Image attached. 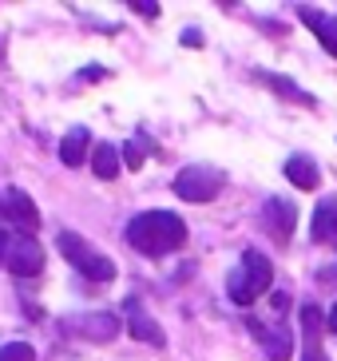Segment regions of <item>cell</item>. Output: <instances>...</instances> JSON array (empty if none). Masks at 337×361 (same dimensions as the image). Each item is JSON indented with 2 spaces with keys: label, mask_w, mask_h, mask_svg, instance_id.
<instances>
[{
  "label": "cell",
  "mask_w": 337,
  "mask_h": 361,
  "mask_svg": "<svg viewBox=\"0 0 337 361\" xmlns=\"http://www.w3.org/2000/svg\"><path fill=\"white\" fill-rule=\"evenodd\" d=\"M127 246L147 258H167L187 246V223L175 211H143L127 223Z\"/></svg>",
  "instance_id": "cell-1"
},
{
  "label": "cell",
  "mask_w": 337,
  "mask_h": 361,
  "mask_svg": "<svg viewBox=\"0 0 337 361\" xmlns=\"http://www.w3.org/2000/svg\"><path fill=\"white\" fill-rule=\"evenodd\" d=\"M270 282H274V262L262 255V250H243L238 266L226 274V298L234 306H254L262 294H270Z\"/></svg>",
  "instance_id": "cell-2"
},
{
  "label": "cell",
  "mask_w": 337,
  "mask_h": 361,
  "mask_svg": "<svg viewBox=\"0 0 337 361\" xmlns=\"http://www.w3.org/2000/svg\"><path fill=\"white\" fill-rule=\"evenodd\" d=\"M56 246H60V255L72 262V270H80V274L92 278V282H111V278H116V262H111L99 246L87 243L84 234L63 231L60 238H56Z\"/></svg>",
  "instance_id": "cell-3"
},
{
  "label": "cell",
  "mask_w": 337,
  "mask_h": 361,
  "mask_svg": "<svg viewBox=\"0 0 337 361\" xmlns=\"http://www.w3.org/2000/svg\"><path fill=\"white\" fill-rule=\"evenodd\" d=\"M0 266L16 278H36L44 270V246L36 243V234L0 231Z\"/></svg>",
  "instance_id": "cell-4"
},
{
  "label": "cell",
  "mask_w": 337,
  "mask_h": 361,
  "mask_svg": "<svg viewBox=\"0 0 337 361\" xmlns=\"http://www.w3.org/2000/svg\"><path fill=\"white\" fill-rule=\"evenodd\" d=\"M226 187V175L219 167H207V163H190L175 175V195L187 202H214Z\"/></svg>",
  "instance_id": "cell-5"
},
{
  "label": "cell",
  "mask_w": 337,
  "mask_h": 361,
  "mask_svg": "<svg viewBox=\"0 0 337 361\" xmlns=\"http://www.w3.org/2000/svg\"><path fill=\"white\" fill-rule=\"evenodd\" d=\"M262 226H266V234H270L278 246H286L290 238H294L298 207L290 199H282V195H270V199L262 202Z\"/></svg>",
  "instance_id": "cell-6"
},
{
  "label": "cell",
  "mask_w": 337,
  "mask_h": 361,
  "mask_svg": "<svg viewBox=\"0 0 337 361\" xmlns=\"http://www.w3.org/2000/svg\"><path fill=\"white\" fill-rule=\"evenodd\" d=\"M0 219L12 223L20 234H36V231H40V211H36V202L28 199V191H20V187L4 191V199H0Z\"/></svg>",
  "instance_id": "cell-7"
},
{
  "label": "cell",
  "mask_w": 337,
  "mask_h": 361,
  "mask_svg": "<svg viewBox=\"0 0 337 361\" xmlns=\"http://www.w3.org/2000/svg\"><path fill=\"white\" fill-rule=\"evenodd\" d=\"M302 361H329L326 357V345H321V310L314 306V302H306L302 306Z\"/></svg>",
  "instance_id": "cell-8"
},
{
  "label": "cell",
  "mask_w": 337,
  "mask_h": 361,
  "mask_svg": "<svg viewBox=\"0 0 337 361\" xmlns=\"http://www.w3.org/2000/svg\"><path fill=\"white\" fill-rule=\"evenodd\" d=\"M246 326H250V334H254V338H258V341L266 345L270 361H290V353H294V338H290V329H286V326L270 329L266 322H258V318H250Z\"/></svg>",
  "instance_id": "cell-9"
},
{
  "label": "cell",
  "mask_w": 337,
  "mask_h": 361,
  "mask_svg": "<svg viewBox=\"0 0 337 361\" xmlns=\"http://www.w3.org/2000/svg\"><path fill=\"white\" fill-rule=\"evenodd\" d=\"M298 20L306 24L310 32L321 40V48H326V52L337 60V16H329V12H317V8H310V4H302V8H298Z\"/></svg>",
  "instance_id": "cell-10"
},
{
  "label": "cell",
  "mask_w": 337,
  "mask_h": 361,
  "mask_svg": "<svg viewBox=\"0 0 337 361\" xmlns=\"http://www.w3.org/2000/svg\"><path fill=\"white\" fill-rule=\"evenodd\" d=\"M127 334H131L135 341L155 345V350H163V345H167V338H163L159 322L151 318V314H143V310H139V302H127Z\"/></svg>",
  "instance_id": "cell-11"
},
{
  "label": "cell",
  "mask_w": 337,
  "mask_h": 361,
  "mask_svg": "<svg viewBox=\"0 0 337 361\" xmlns=\"http://www.w3.org/2000/svg\"><path fill=\"white\" fill-rule=\"evenodd\" d=\"M314 243L337 250V195H326L314 211Z\"/></svg>",
  "instance_id": "cell-12"
},
{
  "label": "cell",
  "mask_w": 337,
  "mask_h": 361,
  "mask_svg": "<svg viewBox=\"0 0 337 361\" xmlns=\"http://www.w3.org/2000/svg\"><path fill=\"white\" fill-rule=\"evenodd\" d=\"M282 175L294 183L298 191H317V183H321V167H317L310 155H290L282 167Z\"/></svg>",
  "instance_id": "cell-13"
},
{
  "label": "cell",
  "mask_w": 337,
  "mask_h": 361,
  "mask_svg": "<svg viewBox=\"0 0 337 361\" xmlns=\"http://www.w3.org/2000/svg\"><path fill=\"white\" fill-rule=\"evenodd\" d=\"M92 131L87 128H72L68 135L60 139V159L68 163V167H84V159L92 155Z\"/></svg>",
  "instance_id": "cell-14"
},
{
  "label": "cell",
  "mask_w": 337,
  "mask_h": 361,
  "mask_svg": "<svg viewBox=\"0 0 337 361\" xmlns=\"http://www.w3.org/2000/svg\"><path fill=\"white\" fill-rule=\"evenodd\" d=\"M75 334L87 341H111L119 334V318L116 314H84L75 322Z\"/></svg>",
  "instance_id": "cell-15"
},
{
  "label": "cell",
  "mask_w": 337,
  "mask_h": 361,
  "mask_svg": "<svg viewBox=\"0 0 337 361\" xmlns=\"http://www.w3.org/2000/svg\"><path fill=\"white\" fill-rule=\"evenodd\" d=\"M258 80H262L266 87H274V96L294 99V104H302V107H317V99L310 96L306 87H298L294 80H286V75H278V72H258Z\"/></svg>",
  "instance_id": "cell-16"
},
{
  "label": "cell",
  "mask_w": 337,
  "mask_h": 361,
  "mask_svg": "<svg viewBox=\"0 0 337 361\" xmlns=\"http://www.w3.org/2000/svg\"><path fill=\"white\" fill-rule=\"evenodd\" d=\"M119 167H123V151H119L116 143H95V151H92L95 179H116Z\"/></svg>",
  "instance_id": "cell-17"
},
{
  "label": "cell",
  "mask_w": 337,
  "mask_h": 361,
  "mask_svg": "<svg viewBox=\"0 0 337 361\" xmlns=\"http://www.w3.org/2000/svg\"><path fill=\"white\" fill-rule=\"evenodd\" d=\"M147 151H151V143H147V135L139 131L135 139H127V143H123V163H127L131 171H139V167H143V155H147Z\"/></svg>",
  "instance_id": "cell-18"
},
{
  "label": "cell",
  "mask_w": 337,
  "mask_h": 361,
  "mask_svg": "<svg viewBox=\"0 0 337 361\" xmlns=\"http://www.w3.org/2000/svg\"><path fill=\"white\" fill-rule=\"evenodd\" d=\"M0 361H36V350L28 341H8V345H0Z\"/></svg>",
  "instance_id": "cell-19"
},
{
  "label": "cell",
  "mask_w": 337,
  "mask_h": 361,
  "mask_svg": "<svg viewBox=\"0 0 337 361\" xmlns=\"http://www.w3.org/2000/svg\"><path fill=\"white\" fill-rule=\"evenodd\" d=\"M127 8L139 12V16H159V4H155V0H131Z\"/></svg>",
  "instance_id": "cell-20"
},
{
  "label": "cell",
  "mask_w": 337,
  "mask_h": 361,
  "mask_svg": "<svg viewBox=\"0 0 337 361\" xmlns=\"http://www.w3.org/2000/svg\"><path fill=\"white\" fill-rule=\"evenodd\" d=\"M183 44H187V48H202V32L199 28H187V32H183Z\"/></svg>",
  "instance_id": "cell-21"
},
{
  "label": "cell",
  "mask_w": 337,
  "mask_h": 361,
  "mask_svg": "<svg viewBox=\"0 0 337 361\" xmlns=\"http://www.w3.org/2000/svg\"><path fill=\"white\" fill-rule=\"evenodd\" d=\"M326 326H329V329H333V334H337V302H333V310H329V318H326Z\"/></svg>",
  "instance_id": "cell-22"
},
{
  "label": "cell",
  "mask_w": 337,
  "mask_h": 361,
  "mask_svg": "<svg viewBox=\"0 0 337 361\" xmlns=\"http://www.w3.org/2000/svg\"><path fill=\"white\" fill-rule=\"evenodd\" d=\"M321 278H337V266H333V270H326V274H321Z\"/></svg>",
  "instance_id": "cell-23"
}]
</instances>
